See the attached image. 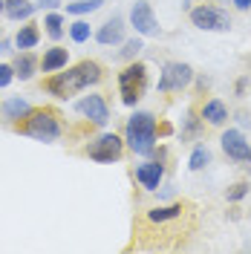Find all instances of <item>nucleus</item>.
<instances>
[{"label": "nucleus", "mask_w": 251, "mask_h": 254, "mask_svg": "<svg viewBox=\"0 0 251 254\" xmlns=\"http://www.w3.org/2000/svg\"><path fill=\"white\" fill-rule=\"evenodd\" d=\"M3 12H6V0H0V15H3Z\"/></svg>", "instance_id": "nucleus-30"}, {"label": "nucleus", "mask_w": 251, "mask_h": 254, "mask_svg": "<svg viewBox=\"0 0 251 254\" xmlns=\"http://www.w3.org/2000/svg\"><path fill=\"white\" fill-rule=\"evenodd\" d=\"M15 130L20 133V136H29V139H38V142H58L61 139V122H58V113L55 110H35L32 107V113L26 116V119H20L15 125Z\"/></svg>", "instance_id": "nucleus-3"}, {"label": "nucleus", "mask_w": 251, "mask_h": 254, "mask_svg": "<svg viewBox=\"0 0 251 254\" xmlns=\"http://www.w3.org/2000/svg\"><path fill=\"white\" fill-rule=\"evenodd\" d=\"M220 142H222V150H225L228 159H234V162H251V144L246 142V136L240 130H225Z\"/></svg>", "instance_id": "nucleus-10"}, {"label": "nucleus", "mask_w": 251, "mask_h": 254, "mask_svg": "<svg viewBox=\"0 0 251 254\" xmlns=\"http://www.w3.org/2000/svg\"><path fill=\"white\" fill-rule=\"evenodd\" d=\"M190 23L202 32H228L231 29V15L220 6L202 3L196 9H190Z\"/></svg>", "instance_id": "nucleus-5"}, {"label": "nucleus", "mask_w": 251, "mask_h": 254, "mask_svg": "<svg viewBox=\"0 0 251 254\" xmlns=\"http://www.w3.org/2000/svg\"><path fill=\"white\" fill-rule=\"evenodd\" d=\"M32 113V104L26 98H20V95H12V98H6L3 104H0V116H3V122H9V125L15 127L20 119H26Z\"/></svg>", "instance_id": "nucleus-12"}, {"label": "nucleus", "mask_w": 251, "mask_h": 254, "mask_svg": "<svg viewBox=\"0 0 251 254\" xmlns=\"http://www.w3.org/2000/svg\"><path fill=\"white\" fill-rule=\"evenodd\" d=\"M162 176H165V165L162 162H144L136 168V182H139L144 190H159V182H162Z\"/></svg>", "instance_id": "nucleus-11"}, {"label": "nucleus", "mask_w": 251, "mask_h": 254, "mask_svg": "<svg viewBox=\"0 0 251 254\" xmlns=\"http://www.w3.org/2000/svg\"><path fill=\"white\" fill-rule=\"evenodd\" d=\"M185 214V205H159V208H150L147 211V222H171V220H179Z\"/></svg>", "instance_id": "nucleus-19"}, {"label": "nucleus", "mask_w": 251, "mask_h": 254, "mask_svg": "<svg viewBox=\"0 0 251 254\" xmlns=\"http://www.w3.org/2000/svg\"><path fill=\"white\" fill-rule=\"evenodd\" d=\"M208 162H211V150H208L205 144H196L193 153H190V159H188V168L190 171H202Z\"/></svg>", "instance_id": "nucleus-22"}, {"label": "nucleus", "mask_w": 251, "mask_h": 254, "mask_svg": "<svg viewBox=\"0 0 251 254\" xmlns=\"http://www.w3.org/2000/svg\"><path fill=\"white\" fill-rule=\"evenodd\" d=\"M90 35H93V29H90L87 20H75V23H69V38H72L75 44H87Z\"/></svg>", "instance_id": "nucleus-23"}, {"label": "nucleus", "mask_w": 251, "mask_h": 254, "mask_svg": "<svg viewBox=\"0 0 251 254\" xmlns=\"http://www.w3.org/2000/svg\"><path fill=\"white\" fill-rule=\"evenodd\" d=\"M196 130H199V119H196V116H188V127L182 130V139H188V136H193Z\"/></svg>", "instance_id": "nucleus-27"}, {"label": "nucleus", "mask_w": 251, "mask_h": 254, "mask_svg": "<svg viewBox=\"0 0 251 254\" xmlns=\"http://www.w3.org/2000/svg\"><path fill=\"white\" fill-rule=\"evenodd\" d=\"M12 66H15V75L20 81H29L32 75L41 69V61L32 55L29 49H26V52H17V58H15V64H12Z\"/></svg>", "instance_id": "nucleus-16"}, {"label": "nucleus", "mask_w": 251, "mask_h": 254, "mask_svg": "<svg viewBox=\"0 0 251 254\" xmlns=\"http://www.w3.org/2000/svg\"><path fill=\"white\" fill-rule=\"evenodd\" d=\"M231 3H234L237 9H243V12H246V9H251V0H231Z\"/></svg>", "instance_id": "nucleus-29"}, {"label": "nucleus", "mask_w": 251, "mask_h": 254, "mask_svg": "<svg viewBox=\"0 0 251 254\" xmlns=\"http://www.w3.org/2000/svg\"><path fill=\"white\" fill-rule=\"evenodd\" d=\"M95 41L101 44V47H116V44H122L125 41V17H110L101 29L95 32Z\"/></svg>", "instance_id": "nucleus-13"}, {"label": "nucleus", "mask_w": 251, "mask_h": 254, "mask_svg": "<svg viewBox=\"0 0 251 254\" xmlns=\"http://www.w3.org/2000/svg\"><path fill=\"white\" fill-rule=\"evenodd\" d=\"M35 9H38V3H32V0H6V12L3 15L9 20H29L35 15Z\"/></svg>", "instance_id": "nucleus-18"}, {"label": "nucleus", "mask_w": 251, "mask_h": 254, "mask_svg": "<svg viewBox=\"0 0 251 254\" xmlns=\"http://www.w3.org/2000/svg\"><path fill=\"white\" fill-rule=\"evenodd\" d=\"M199 116H202V122H208V125H225L228 122V107L222 104L220 98H208L202 104V110H199Z\"/></svg>", "instance_id": "nucleus-15"}, {"label": "nucleus", "mask_w": 251, "mask_h": 254, "mask_svg": "<svg viewBox=\"0 0 251 254\" xmlns=\"http://www.w3.org/2000/svg\"><path fill=\"white\" fill-rule=\"evenodd\" d=\"M141 49H144V44H141V38H130V41H125V49H122V58H125V61H136V55H139Z\"/></svg>", "instance_id": "nucleus-24"}, {"label": "nucleus", "mask_w": 251, "mask_h": 254, "mask_svg": "<svg viewBox=\"0 0 251 254\" xmlns=\"http://www.w3.org/2000/svg\"><path fill=\"white\" fill-rule=\"evenodd\" d=\"M44 26H47V35L52 38V41H61L63 38V15L49 12V15L44 17Z\"/></svg>", "instance_id": "nucleus-20"}, {"label": "nucleus", "mask_w": 251, "mask_h": 254, "mask_svg": "<svg viewBox=\"0 0 251 254\" xmlns=\"http://www.w3.org/2000/svg\"><path fill=\"white\" fill-rule=\"evenodd\" d=\"M130 23H133V29L144 35V38H156L159 32V20L153 15V6L147 3V0H136L133 6H130Z\"/></svg>", "instance_id": "nucleus-8"}, {"label": "nucleus", "mask_w": 251, "mask_h": 254, "mask_svg": "<svg viewBox=\"0 0 251 254\" xmlns=\"http://www.w3.org/2000/svg\"><path fill=\"white\" fill-rule=\"evenodd\" d=\"M66 64H69V49H63V47H49L47 52H44V61H41V72L52 75V72L63 69Z\"/></svg>", "instance_id": "nucleus-14"}, {"label": "nucleus", "mask_w": 251, "mask_h": 254, "mask_svg": "<svg viewBox=\"0 0 251 254\" xmlns=\"http://www.w3.org/2000/svg\"><path fill=\"white\" fill-rule=\"evenodd\" d=\"M98 81H101V66L95 61H81L75 66H69V69L63 66L58 72H52L47 78V93L66 101L75 93H81V90H90Z\"/></svg>", "instance_id": "nucleus-1"}, {"label": "nucleus", "mask_w": 251, "mask_h": 254, "mask_svg": "<svg viewBox=\"0 0 251 254\" xmlns=\"http://www.w3.org/2000/svg\"><path fill=\"white\" fill-rule=\"evenodd\" d=\"M101 6L104 0H75V3H66V15H90Z\"/></svg>", "instance_id": "nucleus-21"}, {"label": "nucleus", "mask_w": 251, "mask_h": 254, "mask_svg": "<svg viewBox=\"0 0 251 254\" xmlns=\"http://www.w3.org/2000/svg\"><path fill=\"white\" fill-rule=\"evenodd\" d=\"M75 110H78L87 122H93V125H98V127H104L110 122V107H107L104 95H98V93H90V95H84V98H78V101H75Z\"/></svg>", "instance_id": "nucleus-9"}, {"label": "nucleus", "mask_w": 251, "mask_h": 254, "mask_svg": "<svg viewBox=\"0 0 251 254\" xmlns=\"http://www.w3.org/2000/svg\"><path fill=\"white\" fill-rule=\"evenodd\" d=\"M93 162H101V165H110V162H119L122 153H125V139H119L116 133H101L98 139L87 144L84 150Z\"/></svg>", "instance_id": "nucleus-7"}, {"label": "nucleus", "mask_w": 251, "mask_h": 254, "mask_svg": "<svg viewBox=\"0 0 251 254\" xmlns=\"http://www.w3.org/2000/svg\"><path fill=\"white\" fill-rule=\"evenodd\" d=\"M58 3H61V0H38V6H41V9H55Z\"/></svg>", "instance_id": "nucleus-28"}, {"label": "nucleus", "mask_w": 251, "mask_h": 254, "mask_svg": "<svg viewBox=\"0 0 251 254\" xmlns=\"http://www.w3.org/2000/svg\"><path fill=\"white\" fill-rule=\"evenodd\" d=\"M156 136H159V127H156V119L153 113H133L127 119V127H125V142L130 144L133 153L139 156H150V150L156 147Z\"/></svg>", "instance_id": "nucleus-2"}, {"label": "nucleus", "mask_w": 251, "mask_h": 254, "mask_svg": "<svg viewBox=\"0 0 251 254\" xmlns=\"http://www.w3.org/2000/svg\"><path fill=\"white\" fill-rule=\"evenodd\" d=\"M119 90H122V104L136 107V101L147 90V66L144 64H130L125 72H119Z\"/></svg>", "instance_id": "nucleus-4"}, {"label": "nucleus", "mask_w": 251, "mask_h": 254, "mask_svg": "<svg viewBox=\"0 0 251 254\" xmlns=\"http://www.w3.org/2000/svg\"><path fill=\"white\" fill-rule=\"evenodd\" d=\"M190 81H193V69H190V64L168 61L165 66H162V75H159L156 90L159 93H182Z\"/></svg>", "instance_id": "nucleus-6"}, {"label": "nucleus", "mask_w": 251, "mask_h": 254, "mask_svg": "<svg viewBox=\"0 0 251 254\" xmlns=\"http://www.w3.org/2000/svg\"><path fill=\"white\" fill-rule=\"evenodd\" d=\"M15 78H17L15 66H12V64H0V87H9Z\"/></svg>", "instance_id": "nucleus-26"}, {"label": "nucleus", "mask_w": 251, "mask_h": 254, "mask_svg": "<svg viewBox=\"0 0 251 254\" xmlns=\"http://www.w3.org/2000/svg\"><path fill=\"white\" fill-rule=\"evenodd\" d=\"M246 193H249V182H237V185H234L231 190H228L225 196H228V202H240V199H243Z\"/></svg>", "instance_id": "nucleus-25"}, {"label": "nucleus", "mask_w": 251, "mask_h": 254, "mask_svg": "<svg viewBox=\"0 0 251 254\" xmlns=\"http://www.w3.org/2000/svg\"><path fill=\"white\" fill-rule=\"evenodd\" d=\"M38 41H41V29H38V23H26V26H20L15 35V49L17 52H26V49H35L38 47Z\"/></svg>", "instance_id": "nucleus-17"}]
</instances>
